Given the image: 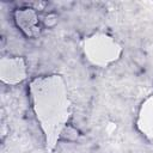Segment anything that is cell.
Returning <instances> with one entry per match:
<instances>
[{"label":"cell","mask_w":153,"mask_h":153,"mask_svg":"<svg viewBox=\"0 0 153 153\" xmlns=\"http://www.w3.org/2000/svg\"><path fill=\"white\" fill-rule=\"evenodd\" d=\"M148 105H149V106H148V112L146 114L145 117H146L147 121H153V102H152L151 104H148ZM149 130H151L149 133H152V135H153V127H152Z\"/></svg>","instance_id":"7a4b0ae2"},{"label":"cell","mask_w":153,"mask_h":153,"mask_svg":"<svg viewBox=\"0 0 153 153\" xmlns=\"http://www.w3.org/2000/svg\"><path fill=\"white\" fill-rule=\"evenodd\" d=\"M33 106L50 146L59 137L68 118V100L62 81L57 76L37 79L31 85Z\"/></svg>","instance_id":"6da1fadb"}]
</instances>
